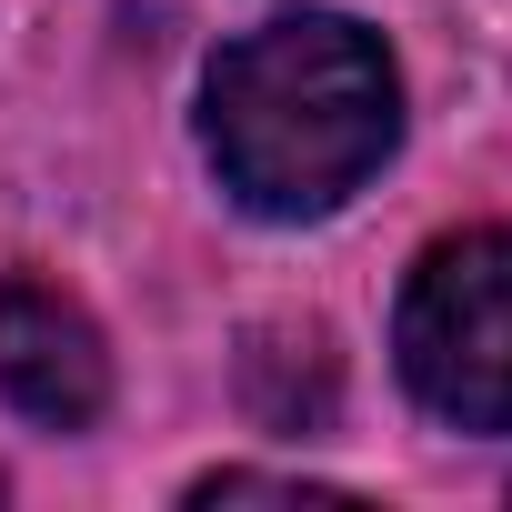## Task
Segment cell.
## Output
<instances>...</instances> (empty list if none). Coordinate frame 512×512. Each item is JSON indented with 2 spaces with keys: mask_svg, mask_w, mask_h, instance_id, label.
I'll return each instance as SVG.
<instances>
[{
  "mask_svg": "<svg viewBox=\"0 0 512 512\" xmlns=\"http://www.w3.org/2000/svg\"><path fill=\"white\" fill-rule=\"evenodd\" d=\"M0 402L31 412L41 432H81L111 402V352L101 322L61 282H0Z\"/></svg>",
  "mask_w": 512,
  "mask_h": 512,
  "instance_id": "3957f363",
  "label": "cell"
},
{
  "mask_svg": "<svg viewBox=\"0 0 512 512\" xmlns=\"http://www.w3.org/2000/svg\"><path fill=\"white\" fill-rule=\"evenodd\" d=\"M251 492H272V502H342L312 472H211V482H191V502H251Z\"/></svg>",
  "mask_w": 512,
  "mask_h": 512,
  "instance_id": "277c9868",
  "label": "cell"
},
{
  "mask_svg": "<svg viewBox=\"0 0 512 512\" xmlns=\"http://www.w3.org/2000/svg\"><path fill=\"white\" fill-rule=\"evenodd\" d=\"M392 362L432 422L512 432V231H452L422 251L392 312Z\"/></svg>",
  "mask_w": 512,
  "mask_h": 512,
  "instance_id": "7a4b0ae2",
  "label": "cell"
},
{
  "mask_svg": "<svg viewBox=\"0 0 512 512\" xmlns=\"http://www.w3.org/2000/svg\"><path fill=\"white\" fill-rule=\"evenodd\" d=\"M402 141V71L352 11H272L201 81V151L262 221L342 211Z\"/></svg>",
  "mask_w": 512,
  "mask_h": 512,
  "instance_id": "6da1fadb",
  "label": "cell"
}]
</instances>
